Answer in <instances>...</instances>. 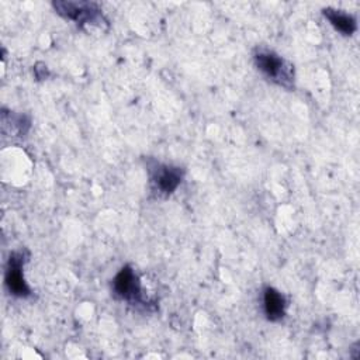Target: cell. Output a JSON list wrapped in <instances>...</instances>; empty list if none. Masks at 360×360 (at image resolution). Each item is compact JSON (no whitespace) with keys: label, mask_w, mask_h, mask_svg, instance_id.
<instances>
[{"label":"cell","mask_w":360,"mask_h":360,"mask_svg":"<svg viewBox=\"0 0 360 360\" xmlns=\"http://www.w3.org/2000/svg\"><path fill=\"white\" fill-rule=\"evenodd\" d=\"M256 68L270 80L278 86L291 89L294 82V69L292 66L283 59L280 55L269 49H257L253 55Z\"/></svg>","instance_id":"obj_1"},{"label":"cell","mask_w":360,"mask_h":360,"mask_svg":"<svg viewBox=\"0 0 360 360\" xmlns=\"http://www.w3.org/2000/svg\"><path fill=\"white\" fill-rule=\"evenodd\" d=\"M55 11L66 20H72L80 25L83 24H96L101 25L103 20L101 10L93 1H53Z\"/></svg>","instance_id":"obj_2"},{"label":"cell","mask_w":360,"mask_h":360,"mask_svg":"<svg viewBox=\"0 0 360 360\" xmlns=\"http://www.w3.org/2000/svg\"><path fill=\"white\" fill-rule=\"evenodd\" d=\"M28 257H30V253L25 249L13 252L8 257L6 276H4V283L10 294L21 298H25L31 294V290L22 274V269Z\"/></svg>","instance_id":"obj_3"},{"label":"cell","mask_w":360,"mask_h":360,"mask_svg":"<svg viewBox=\"0 0 360 360\" xmlns=\"http://www.w3.org/2000/svg\"><path fill=\"white\" fill-rule=\"evenodd\" d=\"M112 294L129 304H139L142 302V288L141 281L131 266H124L115 274L112 284H111Z\"/></svg>","instance_id":"obj_4"},{"label":"cell","mask_w":360,"mask_h":360,"mask_svg":"<svg viewBox=\"0 0 360 360\" xmlns=\"http://www.w3.org/2000/svg\"><path fill=\"white\" fill-rule=\"evenodd\" d=\"M152 190L163 197L176 191L183 180V170L177 166L158 163L149 170Z\"/></svg>","instance_id":"obj_5"},{"label":"cell","mask_w":360,"mask_h":360,"mask_svg":"<svg viewBox=\"0 0 360 360\" xmlns=\"http://www.w3.org/2000/svg\"><path fill=\"white\" fill-rule=\"evenodd\" d=\"M287 308L285 297L274 287H266L263 290V311L269 321H280Z\"/></svg>","instance_id":"obj_6"},{"label":"cell","mask_w":360,"mask_h":360,"mask_svg":"<svg viewBox=\"0 0 360 360\" xmlns=\"http://www.w3.org/2000/svg\"><path fill=\"white\" fill-rule=\"evenodd\" d=\"M322 11H323L325 18L329 21V24L340 34L353 35L354 31L357 30L356 18L352 14H347L343 10L332 8V7H326Z\"/></svg>","instance_id":"obj_7"}]
</instances>
